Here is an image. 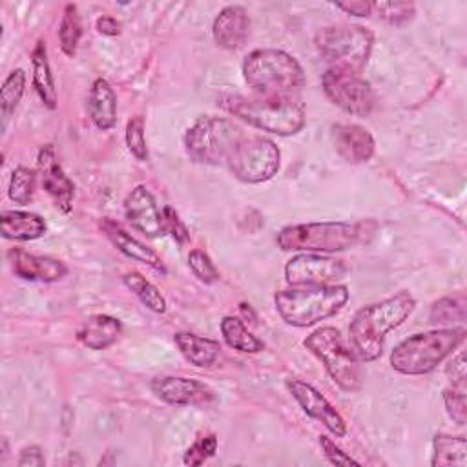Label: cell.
<instances>
[{"label": "cell", "instance_id": "obj_1", "mask_svg": "<svg viewBox=\"0 0 467 467\" xmlns=\"http://www.w3.org/2000/svg\"><path fill=\"white\" fill-rule=\"evenodd\" d=\"M416 301L409 292H398L379 303L363 306L350 321L348 336L358 359L374 361L383 352L385 336L400 327L414 310Z\"/></svg>", "mask_w": 467, "mask_h": 467}, {"label": "cell", "instance_id": "obj_2", "mask_svg": "<svg viewBox=\"0 0 467 467\" xmlns=\"http://www.w3.org/2000/svg\"><path fill=\"white\" fill-rule=\"evenodd\" d=\"M244 82L265 99L290 97L305 84L303 67L283 49H255L243 62Z\"/></svg>", "mask_w": 467, "mask_h": 467}, {"label": "cell", "instance_id": "obj_3", "mask_svg": "<svg viewBox=\"0 0 467 467\" xmlns=\"http://www.w3.org/2000/svg\"><path fill=\"white\" fill-rule=\"evenodd\" d=\"M221 108L234 117L275 135H294L305 124V108L292 97L246 99L228 95L221 99Z\"/></svg>", "mask_w": 467, "mask_h": 467}, {"label": "cell", "instance_id": "obj_4", "mask_svg": "<svg viewBox=\"0 0 467 467\" xmlns=\"http://www.w3.org/2000/svg\"><path fill=\"white\" fill-rule=\"evenodd\" d=\"M465 339L463 327L429 330L403 339L390 352V367L405 376L434 370Z\"/></svg>", "mask_w": 467, "mask_h": 467}, {"label": "cell", "instance_id": "obj_5", "mask_svg": "<svg viewBox=\"0 0 467 467\" xmlns=\"http://www.w3.org/2000/svg\"><path fill=\"white\" fill-rule=\"evenodd\" d=\"M348 301V288L345 285L305 286L292 290H279L274 296L277 314L292 327L316 325L336 312Z\"/></svg>", "mask_w": 467, "mask_h": 467}, {"label": "cell", "instance_id": "obj_6", "mask_svg": "<svg viewBox=\"0 0 467 467\" xmlns=\"http://www.w3.org/2000/svg\"><path fill=\"white\" fill-rule=\"evenodd\" d=\"M365 223L321 221L292 224L279 230L275 241L285 252H341L363 239Z\"/></svg>", "mask_w": 467, "mask_h": 467}, {"label": "cell", "instance_id": "obj_7", "mask_svg": "<svg viewBox=\"0 0 467 467\" xmlns=\"http://www.w3.org/2000/svg\"><path fill=\"white\" fill-rule=\"evenodd\" d=\"M303 345L325 365L328 376L341 390L356 392L361 389L363 376L359 359L354 350L345 345L337 328L321 327L306 336Z\"/></svg>", "mask_w": 467, "mask_h": 467}, {"label": "cell", "instance_id": "obj_8", "mask_svg": "<svg viewBox=\"0 0 467 467\" xmlns=\"http://www.w3.org/2000/svg\"><path fill=\"white\" fill-rule=\"evenodd\" d=\"M243 137L241 128L228 119L206 115L188 128L184 135V148L195 162L226 164Z\"/></svg>", "mask_w": 467, "mask_h": 467}, {"label": "cell", "instance_id": "obj_9", "mask_svg": "<svg viewBox=\"0 0 467 467\" xmlns=\"http://www.w3.org/2000/svg\"><path fill=\"white\" fill-rule=\"evenodd\" d=\"M372 33L361 26H330L317 33L316 46L330 67L359 73L372 49Z\"/></svg>", "mask_w": 467, "mask_h": 467}, {"label": "cell", "instance_id": "obj_10", "mask_svg": "<svg viewBox=\"0 0 467 467\" xmlns=\"http://www.w3.org/2000/svg\"><path fill=\"white\" fill-rule=\"evenodd\" d=\"M279 148L265 137H243L232 151L226 166L243 182H263L279 170Z\"/></svg>", "mask_w": 467, "mask_h": 467}, {"label": "cell", "instance_id": "obj_11", "mask_svg": "<svg viewBox=\"0 0 467 467\" xmlns=\"http://www.w3.org/2000/svg\"><path fill=\"white\" fill-rule=\"evenodd\" d=\"M323 91L332 104L358 117H367L376 102L372 86L359 73L328 67L321 77Z\"/></svg>", "mask_w": 467, "mask_h": 467}, {"label": "cell", "instance_id": "obj_12", "mask_svg": "<svg viewBox=\"0 0 467 467\" xmlns=\"http://www.w3.org/2000/svg\"><path fill=\"white\" fill-rule=\"evenodd\" d=\"M345 274L343 261L310 252L297 254L285 265V279L292 286L336 285Z\"/></svg>", "mask_w": 467, "mask_h": 467}, {"label": "cell", "instance_id": "obj_13", "mask_svg": "<svg viewBox=\"0 0 467 467\" xmlns=\"http://www.w3.org/2000/svg\"><path fill=\"white\" fill-rule=\"evenodd\" d=\"M36 173L40 179L42 188L51 197L55 206L69 213L73 208V197H75V184L73 181L64 173L60 162L57 161L55 150L51 144H46L40 148L36 157Z\"/></svg>", "mask_w": 467, "mask_h": 467}, {"label": "cell", "instance_id": "obj_14", "mask_svg": "<svg viewBox=\"0 0 467 467\" xmlns=\"http://www.w3.org/2000/svg\"><path fill=\"white\" fill-rule=\"evenodd\" d=\"M290 394L299 403V407L314 420L321 421L334 436H345L347 434V423L343 416L330 405V401L310 383H305L301 379H290L286 383Z\"/></svg>", "mask_w": 467, "mask_h": 467}, {"label": "cell", "instance_id": "obj_15", "mask_svg": "<svg viewBox=\"0 0 467 467\" xmlns=\"http://www.w3.org/2000/svg\"><path fill=\"white\" fill-rule=\"evenodd\" d=\"M150 387L159 400L170 405H197L213 400V390L193 378L159 376Z\"/></svg>", "mask_w": 467, "mask_h": 467}, {"label": "cell", "instance_id": "obj_16", "mask_svg": "<svg viewBox=\"0 0 467 467\" xmlns=\"http://www.w3.org/2000/svg\"><path fill=\"white\" fill-rule=\"evenodd\" d=\"M124 212L131 226L142 232L144 235L161 237L162 234H166L162 212H159L155 199L146 186L139 184L128 193L124 201Z\"/></svg>", "mask_w": 467, "mask_h": 467}, {"label": "cell", "instance_id": "obj_17", "mask_svg": "<svg viewBox=\"0 0 467 467\" xmlns=\"http://www.w3.org/2000/svg\"><path fill=\"white\" fill-rule=\"evenodd\" d=\"M7 259L15 275L26 281L53 283L62 279L67 274V266L62 261L49 255L27 254L20 248H11L7 252Z\"/></svg>", "mask_w": 467, "mask_h": 467}, {"label": "cell", "instance_id": "obj_18", "mask_svg": "<svg viewBox=\"0 0 467 467\" xmlns=\"http://www.w3.org/2000/svg\"><path fill=\"white\" fill-rule=\"evenodd\" d=\"M332 142L341 159L358 164L365 162L374 155V137L359 124H334Z\"/></svg>", "mask_w": 467, "mask_h": 467}, {"label": "cell", "instance_id": "obj_19", "mask_svg": "<svg viewBox=\"0 0 467 467\" xmlns=\"http://www.w3.org/2000/svg\"><path fill=\"white\" fill-rule=\"evenodd\" d=\"M213 40L224 49H239L250 33L248 13L241 5H226L213 20Z\"/></svg>", "mask_w": 467, "mask_h": 467}, {"label": "cell", "instance_id": "obj_20", "mask_svg": "<svg viewBox=\"0 0 467 467\" xmlns=\"http://www.w3.org/2000/svg\"><path fill=\"white\" fill-rule=\"evenodd\" d=\"M100 228L106 234V237L119 248V252H122L126 257H130L137 263H142L162 275L166 274V266H164L162 259L157 255V252H153L151 248L142 244L139 239L131 237L122 226H119L111 219H102Z\"/></svg>", "mask_w": 467, "mask_h": 467}, {"label": "cell", "instance_id": "obj_21", "mask_svg": "<svg viewBox=\"0 0 467 467\" xmlns=\"http://www.w3.org/2000/svg\"><path fill=\"white\" fill-rule=\"evenodd\" d=\"M120 332V319L108 314H93L82 321V325L77 330V337L84 347L91 350H102L113 345L119 339Z\"/></svg>", "mask_w": 467, "mask_h": 467}, {"label": "cell", "instance_id": "obj_22", "mask_svg": "<svg viewBox=\"0 0 467 467\" xmlns=\"http://www.w3.org/2000/svg\"><path fill=\"white\" fill-rule=\"evenodd\" d=\"M88 111L93 124L106 131L117 122V97L106 78H97L91 84L88 97Z\"/></svg>", "mask_w": 467, "mask_h": 467}, {"label": "cell", "instance_id": "obj_23", "mask_svg": "<svg viewBox=\"0 0 467 467\" xmlns=\"http://www.w3.org/2000/svg\"><path fill=\"white\" fill-rule=\"evenodd\" d=\"M0 228L5 239L33 241L46 234V221L31 212L4 210L0 215Z\"/></svg>", "mask_w": 467, "mask_h": 467}, {"label": "cell", "instance_id": "obj_24", "mask_svg": "<svg viewBox=\"0 0 467 467\" xmlns=\"http://www.w3.org/2000/svg\"><path fill=\"white\" fill-rule=\"evenodd\" d=\"M173 341L184 359L195 367H212L221 354V345L215 339H208L192 332H177Z\"/></svg>", "mask_w": 467, "mask_h": 467}, {"label": "cell", "instance_id": "obj_25", "mask_svg": "<svg viewBox=\"0 0 467 467\" xmlns=\"http://www.w3.org/2000/svg\"><path fill=\"white\" fill-rule=\"evenodd\" d=\"M31 66H33V86L38 93L40 100L49 108H57V88L51 73V66L47 60L46 42L38 40L33 53H31Z\"/></svg>", "mask_w": 467, "mask_h": 467}, {"label": "cell", "instance_id": "obj_26", "mask_svg": "<svg viewBox=\"0 0 467 467\" xmlns=\"http://www.w3.org/2000/svg\"><path fill=\"white\" fill-rule=\"evenodd\" d=\"M434 452L431 465L443 467V465H467V441L463 436H449V434H436L434 436Z\"/></svg>", "mask_w": 467, "mask_h": 467}, {"label": "cell", "instance_id": "obj_27", "mask_svg": "<svg viewBox=\"0 0 467 467\" xmlns=\"http://www.w3.org/2000/svg\"><path fill=\"white\" fill-rule=\"evenodd\" d=\"M221 334L226 341L228 347L241 350V352H248V354H255L261 352L265 348L263 341L257 339L239 317L234 316H226L221 321Z\"/></svg>", "mask_w": 467, "mask_h": 467}, {"label": "cell", "instance_id": "obj_28", "mask_svg": "<svg viewBox=\"0 0 467 467\" xmlns=\"http://www.w3.org/2000/svg\"><path fill=\"white\" fill-rule=\"evenodd\" d=\"M122 281L139 297V301L144 306H148L150 310H153L157 314H164L166 312V299H164V296L144 275H140L139 272H128V274H124Z\"/></svg>", "mask_w": 467, "mask_h": 467}, {"label": "cell", "instance_id": "obj_29", "mask_svg": "<svg viewBox=\"0 0 467 467\" xmlns=\"http://www.w3.org/2000/svg\"><path fill=\"white\" fill-rule=\"evenodd\" d=\"M82 35V26H80V16L78 9L75 4H67L62 13V20L58 26V42L60 49L67 55L73 57L78 47V40Z\"/></svg>", "mask_w": 467, "mask_h": 467}, {"label": "cell", "instance_id": "obj_30", "mask_svg": "<svg viewBox=\"0 0 467 467\" xmlns=\"http://www.w3.org/2000/svg\"><path fill=\"white\" fill-rule=\"evenodd\" d=\"M35 179L36 175L33 170L26 166L15 168L9 179V188H7L9 199L16 204H27L35 192Z\"/></svg>", "mask_w": 467, "mask_h": 467}, {"label": "cell", "instance_id": "obj_31", "mask_svg": "<svg viewBox=\"0 0 467 467\" xmlns=\"http://www.w3.org/2000/svg\"><path fill=\"white\" fill-rule=\"evenodd\" d=\"M26 89V73L24 69H15L9 73V77L4 80V86L0 89V108L5 117L11 115V111L18 106L22 95Z\"/></svg>", "mask_w": 467, "mask_h": 467}, {"label": "cell", "instance_id": "obj_32", "mask_svg": "<svg viewBox=\"0 0 467 467\" xmlns=\"http://www.w3.org/2000/svg\"><path fill=\"white\" fill-rule=\"evenodd\" d=\"M465 319V297L463 294L454 297H441L431 308V321L451 323Z\"/></svg>", "mask_w": 467, "mask_h": 467}, {"label": "cell", "instance_id": "obj_33", "mask_svg": "<svg viewBox=\"0 0 467 467\" xmlns=\"http://www.w3.org/2000/svg\"><path fill=\"white\" fill-rule=\"evenodd\" d=\"M372 11L378 13L385 22L392 26L405 24L414 15V5L409 2H374Z\"/></svg>", "mask_w": 467, "mask_h": 467}, {"label": "cell", "instance_id": "obj_34", "mask_svg": "<svg viewBox=\"0 0 467 467\" xmlns=\"http://www.w3.org/2000/svg\"><path fill=\"white\" fill-rule=\"evenodd\" d=\"M217 452V436L215 434H204L199 436L184 452L182 462L186 465H201L208 458H212Z\"/></svg>", "mask_w": 467, "mask_h": 467}, {"label": "cell", "instance_id": "obj_35", "mask_svg": "<svg viewBox=\"0 0 467 467\" xmlns=\"http://www.w3.org/2000/svg\"><path fill=\"white\" fill-rule=\"evenodd\" d=\"M126 146L135 159H139V161L148 159V148H146V137H144V119L140 115L133 117L126 124Z\"/></svg>", "mask_w": 467, "mask_h": 467}, {"label": "cell", "instance_id": "obj_36", "mask_svg": "<svg viewBox=\"0 0 467 467\" xmlns=\"http://www.w3.org/2000/svg\"><path fill=\"white\" fill-rule=\"evenodd\" d=\"M188 265H190L193 275L202 283H215L219 279V270L212 263L210 255L201 248H193L188 254Z\"/></svg>", "mask_w": 467, "mask_h": 467}, {"label": "cell", "instance_id": "obj_37", "mask_svg": "<svg viewBox=\"0 0 467 467\" xmlns=\"http://www.w3.org/2000/svg\"><path fill=\"white\" fill-rule=\"evenodd\" d=\"M443 403L447 414L458 423L463 425L467 421V401H465V385H452L443 390Z\"/></svg>", "mask_w": 467, "mask_h": 467}, {"label": "cell", "instance_id": "obj_38", "mask_svg": "<svg viewBox=\"0 0 467 467\" xmlns=\"http://www.w3.org/2000/svg\"><path fill=\"white\" fill-rule=\"evenodd\" d=\"M162 223H164L166 234H170L177 241V244L182 246L190 239V232H188L186 224L181 221L179 213L171 206L162 208Z\"/></svg>", "mask_w": 467, "mask_h": 467}, {"label": "cell", "instance_id": "obj_39", "mask_svg": "<svg viewBox=\"0 0 467 467\" xmlns=\"http://www.w3.org/2000/svg\"><path fill=\"white\" fill-rule=\"evenodd\" d=\"M319 445L327 456V460L334 465H359V462H356L354 458H350L347 452H343L328 436H319Z\"/></svg>", "mask_w": 467, "mask_h": 467}, {"label": "cell", "instance_id": "obj_40", "mask_svg": "<svg viewBox=\"0 0 467 467\" xmlns=\"http://www.w3.org/2000/svg\"><path fill=\"white\" fill-rule=\"evenodd\" d=\"M18 467H40L44 465V454H42V449L38 445H29L26 449H22L20 452V458L16 462Z\"/></svg>", "mask_w": 467, "mask_h": 467}, {"label": "cell", "instance_id": "obj_41", "mask_svg": "<svg viewBox=\"0 0 467 467\" xmlns=\"http://www.w3.org/2000/svg\"><path fill=\"white\" fill-rule=\"evenodd\" d=\"M336 7L343 9L348 15H354V16H368V15H372V2H363V0H358V2H336Z\"/></svg>", "mask_w": 467, "mask_h": 467}, {"label": "cell", "instance_id": "obj_42", "mask_svg": "<svg viewBox=\"0 0 467 467\" xmlns=\"http://www.w3.org/2000/svg\"><path fill=\"white\" fill-rule=\"evenodd\" d=\"M449 374H452V385H465V354L460 352L447 368Z\"/></svg>", "mask_w": 467, "mask_h": 467}, {"label": "cell", "instance_id": "obj_43", "mask_svg": "<svg viewBox=\"0 0 467 467\" xmlns=\"http://www.w3.org/2000/svg\"><path fill=\"white\" fill-rule=\"evenodd\" d=\"M95 27H97V31L100 35H106V36H115V35L120 33V24L113 16H100V18H97Z\"/></svg>", "mask_w": 467, "mask_h": 467}, {"label": "cell", "instance_id": "obj_44", "mask_svg": "<svg viewBox=\"0 0 467 467\" xmlns=\"http://www.w3.org/2000/svg\"><path fill=\"white\" fill-rule=\"evenodd\" d=\"M239 308H241V312H243V316H244V317H250V321H252V323H255V314L252 312L250 305H246V303H241V306H239Z\"/></svg>", "mask_w": 467, "mask_h": 467}]
</instances>
